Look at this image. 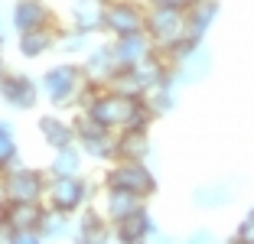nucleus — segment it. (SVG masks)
Masks as SVG:
<instances>
[{"label":"nucleus","mask_w":254,"mask_h":244,"mask_svg":"<svg viewBox=\"0 0 254 244\" xmlns=\"http://www.w3.org/2000/svg\"><path fill=\"white\" fill-rule=\"evenodd\" d=\"M13 36L30 30H43V26H59L62 16L49 7V0H13V7L7 10Z\"/></svg>","instance_id":"9"},{"label":"nucleus","mask_w":254,"mask_h":244,"mask_svg":"<svg viewBox=\"0 0 254 244\" xmlns=\"http://www.w3.org/2000/svg\"><path fill=\"white\" fill-rule=\"evenodd\" d=\"M88 49H91V36H88V33L75 30V26H68V23L62 20L59 39H56V52H59V56H65V59H75V62H78Z\"/></svg>","instance_id":"25"},{"label":"nucleus","mask_w":254,"mask_h":244,"mask_svg":"<svg viewBox=\"0 0 254 244\" xmlns=\"http://www.w3.org/2000/svg\"><path fill=\"white\" fill-rule=\"evenodd\" d=\"M78 62H82L85 81H88V85H95V88H108V85H111V81L121 75V65H118L114 49H111V39L91 43V49L85 52Z\"/></svg>","instance_id":"10"},{"label":"nucleus","mask_w":254,"mask_h":244,"mask_svg":"<svg viewBox=\"0 0 254 244\" xmlns=\"http://www.w3.org/2000/svg\"><path fill=\"white\" fill-rule=\"evenodd\" d=\"M20 137H16V127L10 118H0V173L20 163Z\"/></svg>","instance_id":"27"},{"label":"nucleus","mask_w":254,"mask_h":244,"mask_svg":"<svg viewBox=\"0 0 254 244\" xmlns=\"http://www.w3.org/2000/svg\"><path fill=\"white\" fill-rule=\"evenodd\" d=\"M150 244H183V238H176V235H170V231L160 228L157 235H153V241H150Z\"/></svg>","instance_id":"33"},{"label":"nucleus","mask_w":254,"mask_h":244,"mask_svg":"<svg viewBox=\"0 0 254 244\" xmlns=\"http://www.w3.org/2000/svg\"><path fill=\"white\" fill-rule=\"evenodd\" d=\"M46 185H49V173L39 166H26V163H13L0 173V199L3 202H43Z\"/></svg>","instance_id":"5"},{"label":"nucleus","mask_w":254,"mask_h":244,"mask_svg":"<svg viewBox=\"0 0 254 244\" xmlns=\"http://www.w3.org/2000/svg\"><path fill=\"white\" fill-rule=\"evenodd\" d=\"M0 208H3V202H0Z\"/></svg>","instance_id":"39"},{"label":"nucleus","mask_w":254,"mask_h":244,"mask_svg":"<svg viewBox=\"0 0 254 244\" xmlns=\"http://www.w3.org/2000/svg\"><path fill=\"white\" fill-rule=\"evenodd\" d=\"M72 121H75V143L82 147L88 160L101 163V166L118 160V133L95 124L88 114H72Z\"/></svg>","instance_id":"6"},{"label":"nucleus","mask_w":254,"mask_h":244,"mask_svg":"<svg viewBox=\"0 0 254 244\" xmlns=\"http://www.w3.org/2000/svg\"><path fill=\"white\" fill-rule=\"evenodd\" d=\"M118 160H153V133L150 130H124L118 133Z\"/></svg>","instance_id":"23"},{"label":"nucleus","mask_w":254,"mask_h":244,"mask_svg":"<svg viewBox=\"0 0 254 244\" xmlns=\"http://www.w3.org/2000/svg\"><path fill=\"white\" fill-rule=\"evenodd\" d=\"M0 101L7 104L10 111H16V114L36 111L39 101H43L39 78H33L30 72H20V68H7L3 78H0Z\"/></svg>","instance_id":"7"},{"label":"nucleus","mask_w":254,"mask_h":244,"mask_svg":"<svg viewBox=\"0 0 254 244\" xmlns=\"http://www.w3.org/2000/svg\"><path fill=\"white\" fill-rule=\"evenodd\" d=\"M98 205H101V212H105V218L111 225L124 222L127 215L140 212L143 205H150V202H143L140 195L134 192H121V189H101V199H98Z\"/></svg>","instance_id":"22"},{"label":"nucleus","mask_w":254,"mask_h":244,"mask_svg":"<svg viewBox=\"0 0 254 244\" xmlns=\"http://www.w3.org/2000/svg\"><path fill=\"white\" fill-rule=\"evenodd\" d=\"M147 36L153 46H170L186 36V10L180 7H147Z\"/></svg>","instance_id":"12"},{"label":"nucleus","mask_w":254,"mask_h":244,"mask_svg":"<svg viewBox=\"0 0 254 244\" xmlns=\"http://www.w3.org/2000/svg\"><path fill=\"white\" fill-rule=\"evenodd\" d=\"M157 231H160L157 218H153L150 205H143L140 212L127 215L124 222L114 225V244H150Z\"/></svg>","instance_id":"14"},{"label":"nucleus","mask_w":254,"mask_h":244,"mask_svg":"<svg viewBox=\"0 0 254 244\" xmlns=\"http://www.w3.org/2000/svg\"><path fill=\"white\" fill-rule=\"evenodd\" d=\"M111 49H114V59H118L121 68H134V65H140V62H147L150 56L157 52V46H153V39H150L147 33H137V36L111 39Z\"/></svg>","instance_id":"20"},{"label":"nucleus","mask_w":254,"mask_h":244,"mask_svg":"<svg viewBox=\"0 0 254 244\" xmlns=\"http://www.w3.org/2000/svg\"><path fill=\"white\" fill-rule=\"evenodd\" d=\"M46 218V202H3L0 222H7L13 231H39Z\"/></svg>","instance_id":"18"},{"label":"nucleus","mask_w":254,"mask_h":244,"mask_svg":"<svg viewBox=\"0 0 254 244\" xmlns=\"http://www.w3.org/2000/svg\"><path fill=\"white\" fill-rule=\"evenodd\" d=\"M183 244H218V235L212 228H192L183 238Z\"/></svg>","instance_id":"30"},{"label":"nucleus","mask_w":254,"mask_h":244,"mask_svg":"<svg viewBox=\"0 0 254 244\" xmlns=\"http://www.w3.org/2000/svg\"><path fill=\"white\" fill-rule=\"evenodd\" d=\"M212 68H215V52L202 43V46H195V49L189 52L180 65L173 68V81H176V88H192V85H199V81L209 78Z\"/></svg>","instance_id":"13"},{"label":"nucleus","mask_w":254,"mask_h":244,"mask_svg":"<svg viewBox=\"0 0 254 244\" xmlns=\"http://www.w3.org/2000/svg\"><path fill=\"white\" fill-rule=\"evenodd\" d=\"M248 212H251V215H254V205H251V208H248Z\"/></svg>","instance_id":"37"},{"label":"nucleus","mask_w":254,"mask_h":244,"mask_svg":"<svg viewBox=\"0 0 254 244\" xmlns=\"http://www.w3.org/2000/svg\"><path fill=\"white\" fill-rule=\"evenodd\" d=\"M232 235L238 238L241 244H254V215H251V212H248L245 218H241V222L235 225V231H232Z\"/></svg>","instance_id":"29"},{"label":"nucleus","mask_w":254,"mask_h":244,"mask_svg":"<svg viewBox=\"0 0 254 244\" xmlns=\"http://www.w3.org/2000/svg\"><path fill=\"white\" fill-rule=\"evenodd\" d=\"M105 10H108L105 0H72L65 10V23L88 33V36H98V33L105 36Z\"/></svg>","instance_id":"15"},{"label":"nucleus","mask_w":254,"mask_h":244,"mask_svg":"<svg viewBox=\"0 0 254 244\" xmlns=\"http://www.w3.org/2000/svg\"><path fill=\"white\" fill-rule=\"evenodd\" d=\"M140 101H143V98L121 95V91H114V88H95L88 95V101H85V108H82V111H75V114H88L95 124L121 133V130L130 127V121H134Z\"/></svg>","instance_id":"3"},{"label":"nucleus","mask_w":254,"mask_h":244,"mask_svg":"<svg viewBox=\"0 0 254 244\" xmlns=\"http://www.w3.org/2000/svg\"><path fill=\"white\" fill-rule=\"evenodd\" d=\"M72 244H114V225L105 218L101 205L91 202L88 208L75 215V225H72Z\"/></svg>","instance_id":"11"},{"label":"nucleus","mask_w":254,"mask_h":244,"mask_svg":"<svg viewBox=\"0 0 254 244\" xmlns=\"http://www.w3.org/2000/svg\"><path fill=\"white\" fill-rule=\"evenodd\" d=\"M39 88H43V98L53 104V111L75 114L85 108V101L95 91V85L85 81L82 62H53L39 75Z\"/></svg>","instance_id":"1"},{"label":"nucleus","mask_w":254,"mask_h":244,"mask_svg":"<svg viewBox=\"0 0 254 244\" xmlns=\"http://www.w3.org/2000/svg\"><path fill=\"white\" fill-rule=\"evenodd\" d=\"M147 108L153 118H166V114L176 111V104H180V88H176V81H166V85H157L153 91H147Z\"/></svg>","instance_id":"26"},{"label":"nucleus","mask_w":254,"mask_h":244,"mask_svg":"<svg viewBox=\"0 0 254 244\" xmlns=\"http://www.w3.org/2000/svg\"><path fill=\"white\" fill-rule=\"evenodd\" d=\"M85 160H88V156L82 153V147L72 143V147L53 150L46 173H49V176H85Z\"/></svg>","instance_id":"24"},{"label":"nucleus","mask_w":254,"mask_h":244,"mask_svg":"<svg viewBox=\"0 0 254 244\" xmlns=\"http://www.w3.org/2000/svg\"><path fill=\"white\" fill-rule=\"evenodd\" d=\"M218 13H222V3H218V0H189V7H186V36L205 43V36H209L212 26L218 23Z\"/></svg>","instance_id":"19"},{"label":"nucleus","mask_w":254,"mask_h":244,"mask_svg":"<svg viewBox=\"0 0 254 244\" xmlns=\"http://www.w3.org/2000/svg\"><path fill=\"white\" fill-rule=\"evenodd\" d=\"M147 33V3L143 0H111L105 10V36H137Z\"/></svg>","instance_id":"8"},{"label":"nucleus","mask_w":254,"mask_h":244,"mask_svg":"<svg viewBox=\"0 0 254 244\" xmlns=\"http://www.w3.org/2000/svg\"><path fill=\"white\" fill-rule=\"evenodd\" d=\"M36 133H39V140H43L49 150L72 147V143H75V121L65 118L62 111L39 114V118H36Z\"/></svg>","instance_id":"16"},{"label":"nucleus","mask_w":254,"mask_h":244,"mask_svg":"<svg viewBox=\"0 0 254 244\" xmlns=\"http://www.w3.org/2000/svg\"><path fill=\"white\" fill-rule=\"evenodd\" d=\"M0 244H13V228L7 222H0Z\"/></svg>","instance_id":"34"},{"label":"nucleus","mask_w":254,"mask_h":244,"mask_svg":"<svg viewBox=\"0 0 254 244\" xmlns=\"http://www.w3.org/2000/svg\"><path fill=\"white\" fill-rule=\"evenodd\" d=\"M72 225H75V218L59 215V212H49V208H46V218H43V225H39V235L46 238V244L68 241V238H72Z\"/></svg>","instance_id":"28"},{"label":"nucleus","mask_w":254,"mask_h":244,"mask_svg":"<svg viewBox=\"0 0 254 244\" xmlns=\"http://www.w3.org/2000/svg\"><path fill=\"white\" fill-rule=\"evenodd\" d=\"M105 3H111V0H105Z\"/></svg>","instance_id":"38"},{"label":"nucleus","mask_w":254,"mask_h":244,"mask_svg":"<svg viewBox=\"0 0 254 244\" xmlns=\"http://www.w3.org/2000/svg\"><path fill=\"white\" fill-rule=\"evenodd\" d=\"M13 244H46L39 231H13Z\"/></svg>","instance_id":"31"},{"label":"nucleus","mask_w":254,"mask_h":244,"mask_svg":"<svg viewBox=\"0 0 254 244\" xmlns=\"http://www.w3.org/2000/svg\"><path fill=\"white\" fill-rule=\"evenodd\" d=\"M98 189L101 183L88 176H49V185H46V208L49 212H59V215H75L88 208L91 202H98Z\"/></svg>","instance_id":"2"},{"label":"nucleus","mask_w":254,"mask_h":244,"mask_svg":"<svg viewBox=\"0 0 254 244\" xmlns=\"http://www.w3.org/2000/svg\"><path fill=\"white\" fill-rule=\"evenodd\" d=\"M235 183H228V179H212V183H202L192 189V205L199 208V212H222V208H228L235 202Z\"/></svg>","instance_id":"17"},{"label":"nucleus","mask_w":254,"mask_h":244,"mask_svg":"<svg viewBox=\"0 0 254 244\" xmlns=\"http://www.w3.org/2000/svg\"><path fill=\"white\" fill-rule=\"evenodd\" d=\"M7 68L10 65H7V59H3V46H0V78H3V72H7Z\"/></svg>","instance_id":"35"},{"label":"nucleus","mask_w":254,"mask_h":244,"mask_svg":"<svg viewBox=\"0 0 254 244\" xmlns=\"http://www.w3.org/2000/svg\"><path fill=\"white\" fill-rule=\"evenodd\" d=\"M222 244H241V241H238V238H235V235H228V238H225Z\"/></svg>","instance_id":"36"},{"label":"nucleus","mask_w":254,"mask_h":244,"mask_svg":"<svg viewBox=\"0 0 254 244\" xmlns=\"http://www.w3.org/2000/svg\"><path fill=\"white\" fill-rule=\"evenodd\" d=\"M59 26H62V23H59ZM59 26H43V30L20 33V36H16V52H20V59L36 62V59H46L49 52H56Z\"/></svg>","instance_id":"21"},{"label":"nucleus","mask_w":254,"mask_h":244,"mask_svg":"<svg viewBox=\"0 0 254 244\" xmlns=\"http://www.w3.org/2000/svg\"><path fill=\"white\" fill-rule=\"evenodd\" d=\"M101 189H121V192H134L143 202H150L160 192V179L153 173L150 163H137V160H114L108 163L101 176H98Z\"/></svg>","instance_id":"4"},{"label":"nucleus","mask_w":254,"mask_h":244,"mask_svg":"<svg viewBox=\"0 0 254 244\" xmlns=\"http://www.w3.org/2000/svg\"><path fill=\"white\" fill-rule=\"evenodd\" d=\"M147 7H180V10H186L189 7V0H143Z\"/></svg>","instance_id":"32"}]
</instances>
